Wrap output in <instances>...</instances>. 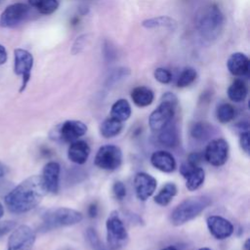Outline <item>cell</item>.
<instances>
[{
    "instance_id": "cell-1",
    "label": "cell",
    "mask_w": 250,
    "mask_h": 250,
    "mask_svg": "<svg viewBox=\"0 0 250 250\" xmlns=\"http://www.w3.org/2000/svg\"><path fill=\"white\" fill-rule=\"evenodd\" d=\"M46 193L41 176L33 175L13 188L5 196V203L12 213L22 214L35 208Z\"/></svg>"
},
{
    "instance_id": "cell-2",
    "label": "cell",
    "mask_w": 250,
    "mask_h": 250,
    "mask_svg": "<svg viewBox=\"0 0 250 250\" xmlns=\"http://www.w3.org/2000/svg\"><path fill=\"white\" fill-rule=\"evenodd\" d=\"M224 26V15L220 8L215 4L204 7L196 21L197 30L202 38L207 41H213L218 38Z\"/></svg>"
},
{
    "instance_id": "cell-3",
    "label": "cell",
    "mask_w": 250,
    "mask_h": 250,
    "mask_svg": "<svg viewBox=\"0 0 250 250\" xmlns=\"http://www.w3.org/2000/svg\"><path fill=\"white\" fill-rule=\"evenodd\" d=\"M211 203V198L206 195H196L186 198L174 208L170 216V221L174 226L184 225L196 218Z\"/></svg>"
},
{
    "instance_id": "cell-4",
    "label": "cell",
    "mask_w": 250,
    "mask_h": 250,
    "mask_svg": "<svg viewBox=\"0 0 250 250\" xmlns=\"http://www.w3.org/2000/svg\"><path fill=\"white\" fill-rule=\"evenodd\" d=\"M178 99L175 94L171 92L164 93L161 98L159 105L150 113L148 124L152 131H160L167 124H169L176 111Z\"/></svg>"
},
{
    "instance_id": "cell-5",
    "label": "cell",
    "mask_w": 250,
    "mask_h": 250,
    "mask_svg": "<svg viewBox=\"0 0 250 250\" xmlns=\"http://www.w3.org/2000/svg\"><path fill=\"white\" fill-rule=\"evenodd\" d=\"M82 219V213L74 209L67 207L52 208L43 214V227L45 229L68 227L80 223Z\"/></svg>"
},
{
    "instance_id": "cell-6",
    "label": "cell",
    "mask_w": 250,
    "mask_h": 250,
    "mask_svg": "<svg viewBox=\"0 0 250 250\" xmlns=\"http://www.w3.org/2000/svg\"><path fill=\"white\" fill-rule=\"evenodd\" d=\"M106 240L111 250H118L126 245L129 235L117 211H112L106 220Z\"/></svg>"
},
{
    "instance_id": "cell-7",
    "label": "cell",
    "mask_w": 250,
    "mask_h": 250,
    "mask_svg": "<svg viewBox=\"0 0 250 250\" xmlns=\"http://www.w3.org/2000/svg\"><path fill=\"white\" fill-rule=\"evenodd\" d=\"M122 163V151L119 146L105 145L101 146L95 156V165L103 170H116Z\"/></svg>"
},
{
    "instance_id": "cell-8",
    "label": "cell",
    "mask_w": 250,
    "mask_h": 250,
    "mask_svg": "<svg viewBox=\"0 0 250 250\" xmlns=\"http://www.w3.org/2000/svg\"><path fill=\"white\" fill-rule=\"evenodd\" d=\"M34 242V230L26 225H21L13 229L8 239L7 250H31Z\"/></svg>"
},
{
    "instance_id": "cell-9",
    "label": "cell",
    "mask_w": 250,
    "mask_h": 250,
    "mask_svg": "<svg viewBox=\"0 0 250 250\" xmlns=\"http://www.w3.org/2000/svg\"><path fill=\"white\" fill-rule=\"evenodd\" d=\"M14 58L15 73L17 75H21L22 79L20 92H23L31 76V70L33 67V56L28 51L18 48L14 51Z\"/></svg>"
},
{
    "instance_id": "cell-10",
    "label": "cell",
    "mask_w": 250,
    "mask_h": 250,
    "mask_svg": "<svg viewBox=\"0 0 250 250\" xmlns=\"http://www.w3.org/2000/svg\"><path fill=\"white\" fill-rule=\"evenodd\" d=\"M29 12V6L24 3L9 5L0 16V26L5 28L16 27L27 19Z\"/></svg>"
},
{
    "instance_id": "cell-11",
    "label": "cell",
    "mask_w": 250,
    "mask_h": 250,
    "mask_svg": "<svg viewBox=\"0 0 250 250\" xmlns=\"http://www.w3.org/2000/svg\"><path fill=\"white\" fill-rule=\"evenodd\" d=\"M229 149V144L226 140L222 138L214 139L207 145L204 158L213 166H222L228 160Z\"/></svg>"
},
{
    "instance_id": "cell-12",
    "label": "cell",
    "mask_w": 250,
    "mask_h": 250,
    "mask_svg": "<svg viewBox=\"0 0 250 250\" xmlns=\"http://www.w3.org/2000/svg\"><path fill=\"white\" fill-rule=\"evenodd\" d=\"M87 130V125L80 120H66L57 129L56 137L63 142L72 143L84 136Z\"/></svg>"
},
{
    "instance_id": "cell-13",
    "label": "cell",
    "mask_w": 250,
    "mask_h": 250,
    "mask_svg": "<svg viewBox=\"0 0 250 250\" xmlns=\"http://www.w3.org/2000/svg\"><path fill=\"white\" fill-rule=\"evenodd\" d=\"M157 186V182L154 177L151 175L139 172L135 175L134 178V187L138 199L142 201H146L148 197H150L155 191Z\"/></svg>"
},
{
    "instance_id": "cell-14",
    "label": "cell",
    "mask_w": 250,
    "mask_h": 250,
    "mask_svg": "<svg viewBox=\"0 0 250 250\" xmlns=\"http://www.w3.org/2000/svg\"><path fill=\"white\" fill-rule=\"evenodd\" d=\"M180 173L186 179V187L188 190H195L204 183L205 172L199 166H193L188 162L184 163L180 168Z\"/></svg>"
},
{
    "instance_id": "cell-15",
    "label": "cell",
    "mask_w": 250,
    "mask_h": 250,
    "mask_svg": "<svg viewBox=\"0 0 250 250\" xmlns=\"http://www.w3.org/2000/svg\"><path fill=\"white\" fill-rule=\"evenodd\" d=\"M206 224L210 233L215 238L220 240L229 237L233 232L232 224L229 220L221 216L213 215L208 217L206 220Z\"/></svg>"
},
{
    "instance_id": "cell-16",
    "label": "cell",
    "mask_w": 250,
    "mask_h": 250,
    "mask_svg": "<svg viewBox=\"0 0 250 250\" xmlns=\"http://www.w3.org/2000/svg\"><path fill=\"white\" fill-rule=\"evenodd\" d=\"M60 173H61V166L58 162L50 161L44 166L41 178L47 192L57 193L59 191Z\"/></svg>"
},
{
    "instance_id": "cell-17",
    "label": "cell",
    "mask_w": 250,
    "mask_h": 250,
    "mask_svg": "<svg viewBox=\"0 0 250 250\" xmlns=\"http://www.w3.org/2000/svg\"><path fill=\"white\" fill-rule=\"evenodd\" d=\"M249 59L248 57L240 52L233 53L229 56L227 62L229 71L234 76H244L249 71Z\"/></svg>"
},
{
    "instance_id": "cell-18",
    "label": "cell",
    "mask_w": 250,
    "mask_h": 250,
    "mask_svg": "<svg viewBox=\"0 0 250 250\" xmlns=\"http://www.w3.org/2000/svg\"><path fill=\"white\" fill-rule=\"evenodd\" d=\"M151 165L164 173H171L176 169V160L174 156L165 150L154 151L150 156Z\"/></svg>"
},
{
    "instance_id": "cell-19",
    "label": "cell",
    "mask_w": 250,
    "mask_h": 250,
    "mask_svg": "<svg viewBox=\"0 0 250 250\" xmlns=\"http://www.w3.org/2000/svg\"><path fill=\"white\" fill-rule=\"evenodd\" d=\"M90 146L85 141L76 140L70 143L67 149L68 159L76 164H84L90 155Z\"/></svg>"
},
{
    "instance_id": "cell-20",
    "label": "cell",
    "mask_w": 250,
    "mask_h": 250,
    "mask_svg": "<svg viewBox=\"0 0 250 250\" xmlns=\"http://www.w3.org/2000/svg\"><path fill=\"white\" fill-rule=\"evenodd\" d=\"M131 99L137 106L146 107L153 102L154 95L149 88L146 86H138L132 90Z\"/></svg>"
},
{
    "instance_id": "cell-21",
    "label": "cell",
    "mask_w": 250,
    "mask_h": 250,
    "mask_svg": "<svg viewBox=\"0 0 250 250\" xmlns=\"http://www.w3.org/2000/svg\"><path fill=\"white\" fill-rule=\"evenodd\" d=\"M158 141L161 145L168 146V147H174L179 143V136L177 128L174 124L171 122L167 124L163 129L159 131Z\"/></svg>"
},
{
    "instance_id": "cell-22",
    "label": "cell",
    "mask_w": 250,
    "mask_h": 250,
    "mask_svg": "<svg viewBox=\"0 0 250 250\" xmlns=\"http://www.w3.org/2000/svg\"><path fill=\"white\" fill-rule=\"evenodd\" d=\"M123 128V122L109 116L105 118L101 126H100V133L104 138H112L117 136Z\"/></svg>"
},
{
    "instance_id": "cell-23",
    "label": "cell",
    "mask_w": 250,
    "mask_h": 250,
    "mask_svg": "<svg viewBox=\"0 0 250 250\" xmlns=\"http://www.w3.org/2000/svg\"><path fill=\"white\" fill-rule=\"evenodd\" d=\"M247 86L241 79H235L228 88V97L234 103L243 102L247 97Z\"/></svg>"
},
{
    "instance_id": "cell-24",
    "label": "cell",
    "mask_w": 250,
    "mask_h": 250,
    "mask_svg": "<svg viewBox=\"0 0 250 250\" xmlns=\"http://www.w3.org/2000/svg\"><path fill=\"white\" fill-rule=\"evenodd\" d=\"M131 112L132 109L129 102L125 99H119L112 104L110 109V116L123 122L129 119Z\"/></svg>"
},
{
    "instance_id": "cell-25",
    "label": "cell",
    "mask_w": 250,
    "mask_h": 250,
    "mask_svg": "<svg viewBox=\"0 0 250 250\" xmlns=\"http://www.w3.org/2000/svg\"><path fill=\"white\" fill-rule=\"evenodd\" d=\"M142 25L146 28L164 27V28L174 30L177 27V21L168 16H159V17L145 20L142 22Z\"/></svg>"
},
{
    "instance_id": "cell-26",
    "label": "cell",
    "mask_w": 250,
    "mask_h": 250,
    "mask_svg": "<svg viewBox=\"0 0 250 250\" xmlns=\"http://www.w3.org/2000/svg\"><path fill=\"white\" fill-rule=\"evenodd\" d=\"M177 194V187L173 183H167L162 187L159 192L154 196V202L161 206L168 205Z\"/></svg>"
},
{
    "instance_id": "cell-27",
    "label": "cell",
    "mask_w": 250,
    "mask_h": 250,
    "mask_svg": "<svg viewBox=\"0 0 250 250\" xmlns=\"http://www.w3.org/2000/svg\"><path fill=\"white\" fill-rule=\"evenodd\" d=\"M28 3L43 15L53 14L58 10L60 5L58 0H28Z\"/></svg>"
},
{
    "instance_id": "cell-28",
    "label": "cell",
    "mask_w": 250,
    "mask_h": 250,
    "mask_svg": "<svg viewBox=\"0 0 250 250\" xmlns=\"http://www.w3.org/2000/svg\"><path fill=\"white\" fill-rule=\"evenodd\" d=\"M235 114L234 107L229 104H221L217 106L216 109V117L220 123L227 124L230 122Z\"/></svg>"
},
{
    "instance_id": "cell-29",
    "label": "cell",
    "mask_w": 250,
    "mask_h": 250,
    "mask_svg": "<svg viewBox=\"0 0 250 250\" xmlns=\"http://www.w3.org/2000/svg\"><path fill=\"white\" fill-rule=\"evenodd\" d=\"M197 78V72L192 67H186L182 70L177 80V87L186 88L192 84Z\"/></svg>"
},
{
    "instance_id": "cell-30",
    "label": "cell",
    "mask_w": 250,
    "mask_h": 250,
    "mask_svg": "<svg viewBox=\"0 0 250 250\" xmlns=\"http://www.w3.org/2000/svg\"><path fill=\"white\" fill-rule=\"evenodd\" d=\"M191 136L197 140H204L208 138L210 133V127L205 122H197L194 123L191 130Z\"/></svg>"
},
{
    "instance_id": "cell-31",
    "label": "cell",
    "mask_w": 250,
    "mask_h": 250,
    "mask_svg": "<svg viewBox=\"0 0 250 250\" xmlns=\"http://www.w3.org/2000/svg\"><path fill=\"white\" fill-rule=\"evenodd\" d=\"M86 238L89 244L92 246L94 250H105L103 243L101 242L97 231L93 228H89L86 230Z\"/></svg>"
},
{
    "instance_id": "cell-32",
    "label": "cell",
    "mask_w": 250,
    "mask_h": 250,
    "mask_svg": "<svg viewBox=\"0 0 250 250\" xmlns=\"http://www.w3.org/2000/svg\"><path fill=\"white\" fill-rule=\"evenodd\" d=\"M153 76L161 84H168L172 80V73L164 67H157L153 72Z\"/></svg>"
},
{
    "instance_id": "cell-33",
    "label": "cell",
    "mask_w": 250,
    "mask_h": 250,
    "mask_svg": "<svg viewBox=\"0 0 250 250\" xmlns=\"http://www.w3.org/2000/svg\"><path fill=\"white\" fill-rule=\"evenodd\" d=\"M112 191H113V194H114L115 198H117L118 200H123L126 196V187L120 181H117V182L114 183L113 188H112Z\"/></svg>"
},
{
    "instance_id": "cell-34",
    "label": "cell",
    "mask_w": 250,
    "mask_h": 250,
    "mask_svg": "<svg viewBox=\"0 0 250 250\" xmlns=\"http://www.w3.org/2000/svg\"><path fill=\"white\" fill-rule=\"evenodd\" d=\"M15 228H16V223L14 221L0 222V237L4 236L8 232L12 231Z\"/></svg>"
},
{
    "instance_id": "cell-35",
    "label": "cell",
    "mask_w": 250,
    "mask_h": 250,
    "mask_svg": "<svg viewBox=\"0 0 250 250\" xmlns=\"http://www.w3.org/2000/svg\"><path fill=\"white\" fill-rule=\"evenodd\" d=\"M239 144L241 148L244 150V152L249 153V146H250V143H249V133L248 131L242 132L239 138Z\"/></svg>"
},
{
    "instance_id": "cell-36",
    "label": "cell",
    "mask_w": 250,
    "mask_h": 250,
    "mask_svg": "<svg viewBox=\"0 0 250 250\" xmlns=\"http://www.w3.org/2000/svg\"><path fill=\"white\" fill-rule=\"evenodd\" d=\"M202 160V155L198 152H192L189 154L188 162L193 166H198V164L201 162Z\"/></svg>"
},
{
    "instance_id": "cell-37",
    "label": "cell",
    "mask_w": 250,
    "mask_h": 250,
    "mask_svg": "<svg viewBox=\"0 0 250 250\" xmlns=\"http://www.w3.org/2000/svg\"><path fill=\"white\" fill-rule=\"evenodd\" d=\"M7 59H8L7 51H6L5 47L0 44V65L3 64V63H5L6 61H7Z\"/></svg>"
},
{
    "instance_id": "cell-38",
    "label": "cell",
    "mask_w": 250,
    "mask_h": 250,
    "mask_svg": "<svg viewBox=\"0 0 250 250\" xmlns=\"http://www.w3.org/2000/svg\"><path fill=\"white\" fill-rule=\"evenodd\" d=\"M88 214L91 218H95L98 215V206L96 203H92L88 208Z\"/></svg>"
},
{
    "instance_id": "cell-39",
    "label": "cell",
    "mask_w": 250,
    "mask_h": 250,
    "mask_svg": "<svg viewBox=\"0 0 250 250\" xmlns=\"http://www.w3.org/2000/svg\"><path fill=\"white\" fill-rule=\"evenodd\" d=\"M8 172V168L0 161V178L4 177Z\"/></svg>"
},
{
    "instance_id": "cell-40",
    "label": "cell",
    "mask_w": 250,
    "mask_h": 250,
    "mask_svg": "<svg viewBox=\"0 0 250 250\" xmlns=\"http://www.w3.org/2000/svg\"><path fill=\"white\" fill-rule=\"evenodd\" d=\"M3 215H4V206L0 202V219L3 217Z\"/></svg>"
},
{
    "instance_id": "cell-41",
    "label": "cell",
    "mask_w": 250,
    "mask_h": 250,
    "mask_svg": "<svg viewBox=\"0 0 250 250\" xmlns=\"http://www.w3.org/2000/svg\"><path fill=\"white\" fill-rule=\"evenodd\" d=\"M249 242H250V240H249V239H247V240L245 241V244H244V248H245L246 250H249Z\"/></svg>"
},
{
    "instance_id": "cell-42",
    "label": "cell",
    "mask_w": 250,
    "mask_h": 250,
    "mask_svg": "<svg viewBox=\"0 0 250 250\" xmlns=\"http://www.w3.org/2000/svg\"><path fill=\"white\" fill-rule=\"evenodd\" d=\"M162 250H177V249H176L174 246L171 245V246H167L166 248H164V249H162Z\"/></svg>"
},
{
    "instance_id": "cell-43",
    "label": "cell",
    "mask_w": 250,
    "mask_h": 250,
    "mask_svg": "<svg viewBox=\"0 0 250 250\" xmlns=\"http://www.w3.org/2000/svg\"><path fill=\"white\" fill-rule=\"evenodd\" d=\"M198 250H211V249H209V248H207V247H202V248H200V249H198Z\"/></svg>"
}]
</instances>
